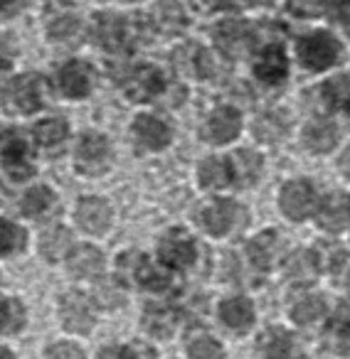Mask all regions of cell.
<instances>
[{
  "label": "cell",
  "mask_w": 350,
  "mask_h": 359,
  "mask_svg": "<svg viewBox=\"0 0 350 359\" xmlns=\"http://www.w3.org/2000/svg\"><path fill=\"white\" fill-rule=\"evenodd\" d=\"M52 202H55V197H52V192L47 187H32L25 195V200H22V207H25L27 215H42Z\"/></svg>",
  "instance_id": "26"
},
{
  "label": "cell",
  "mask_w": 350,
  "mask_h": 359,
  "mask_svg": "<svg viewBox=\"0 0 350 359\" xmlns=\"http://www.w3.org/2000/svg\"><path fill=\"white\" fill-rule=\"evenodd\" d=\"M163 89V76H160V72L155 69V67H138V69L131 72L129 81H126V91H129L131 99H150V96H155L158 91Z\"/></svg>",
  "instance_id": "5"
},
{
  "label": "cell",
  "mask_w": 350,
  "mask_h": 359,
  "mask_svg": "<svg viewBox=\"0 0 350 359\" xmlns=\"http://www.w3.org/2000/svg\"><path fill=\"white\" fill-rule=\"evenodd\" d=\"M281 133H284V126H281L274 116H264V118L257 123V135H259L261 140H276Z\"/></svg>",
  "instance_id": "35"
},
{
  "label": "cell",
  "mask_w": 350,
  "mask_h": 359,
  "mask_svg": "<svg viewBox=\"0 0 350 359\" xmlns=\"http://www.w3.org/2000/svg\"><path fill=\"white\" fill-rule=\"evenodd\" d=\"M109 155V145L101 135L91 133L84 135V140L79 143V150H77V158L84 168H91V165H101Z\"/></svg>",
  "instance_id": "14"
},
{
  "label": "cell",
  "mask_w": 350,
  "mask_h": 359,
  "mask_svg": "<svg viewBox=\"0 0 350 359\" xmlns=\"http://www.w3.org/2000/svg\"><path fill=\"white\" fill-rule=\"evenodd\" d=\"M65 135H67V126H65V121H60V118L42 121V123L35 128V138H37V143H42V145L60 143Z\"/></svg>",
  "instance_id": "25"
},
{
  "label": "cell",
  "mask_w": 350,
  "mask_h": 359,
  "mask_svg": "<svg viewBox=\"0 0 350 359\" xmlns=\"http://www.w3.org/2000/svg\"><path fill=\"white\" fill-rule=\"evenodd\" d=\"M160 259L168 266H188L195 259V249L190 241H165L160 249Z\"/></svg>",
  "instance_id": "19"
},
{
  "label": "cell",
  "mask_w": 350,
  "mask_h": 359,
  "mask_svg": "<svg viewBox=\"0 0 350 359\" xmlns=\"http://www.w3.org/2000/svg\"><path fill=\"white\" fill-rule=\"evenodd\" d=\"M70 269L74 271V276H94V273H99V269H101L99 251L89 249V246H84V249H77L74 256H72Z\"/></svg>",
  "instance_id": "20"
},
{
  "label": "cell",
  "mask_w": 350,
  "mask_h": 359,
  "mask_svg": "<svg viewBox=\"0 0 350 359\" xmlns=\"http://www.w3.org/2000/svg\"><path fill=\"white\" fill-rule=\"evenodd\" d=\"M136 135L145 148H163L170 140V130L158 118H150V116H141L136 121Z\"/></svg>",
  "instance_id": "11"
},
{
  "label": "cell",
  "mask_w": 350,
  "mask_h": 359,
  "mask_svg": "<svg viewBox=\"0 0 350 359\" xmlns=\"http://www.w3.org/2000/svg\"><path fill=\"white\" fill-rule=\"evenodd\" d=\"M345 217H348V200L343 195H330L318 210V222L325 229H333V231L343 229Z\"/></svg>",
  "instance_id": "13"
},
{
  "label": "cell",
  "mask_w": 350,
  "mask_h": 359,
  "mask_svg": "<svg viewBox=\"0 0 350 359\" xmlns=\"http://www.w3.org/2000/svg\"><path fill=\"white\" fill-rule=\"evenodd\" d=\"M340 165H343V172H345V175H348V177H350V150H348V153L343 155V160H340Z\"/></svg>",
  "instance_id": "39"
},
{
  "label": "cell",
  "mask_w": 350,
  "mask_h": 359,
  "mask_svg": "<svg viewBox=\"0 0 350 359\" xmlns=\"http://www.w3.org/2000/svg\"><path fill=\"white\" fill-rule=\"evenodd\" d=\"M11 3H15V0H0V8H6V6H11Z\"/></svg>",
  "instance_id": "42"
},
{
  "label": "cell",
  "mask_w": 350,
  "mask_h": 359,
  "mask_svg": "<svg viewBox=\"0 0 350 359\" xmlns=\"http://www.w3.org/2000/svg\"><path fill=\"white\" fill-rule=\"evenodd\" d=\"M200 177L207 187H225L232 177V163H222V160H207L200 170Z\"/></svg>",
  "instance_id": "21"
},
{
  "label": "cell",
  "mask_w": 350,
  "mask_h": 359,
  "mask_svg": "<svg viewBox=\"0 0 350 359\" xmlns=\"http://www.w3.org/2000/svg\"><path fill=\"white\" fill-rule=\"evenodd\" d=\"M245 3H249V6H261V3H271V0H245Z\"/></svg>",
  "instance_id": "41"
},
{
  "label": "cell",
  "mask_w": 350,
  "mask_h": 359,
  "mask_svg": "<svg viewBox=\"0 0 350 359\" xmlns=\"http://www.w3.org/2000/svg\"><path fill=\"white\" fill-rule=\"evenodd\" d=\"M274 254H276V236L274 234H261L259 239L252 241L249 256H252V261H254V266H259V269L271 266Z\"/></svg>",
  "instance_id": "22"
},
{
  "label": "cell",
  "mask_w": 350,
  "mask_h": 359,
  "mask_svg": "<svg viewBox=\"0 0 350 359\" xmlns=\"http://www.w3.org/2000/svg\"><path fill=\"white\" fill-rule=\"evenodd\" d=\"M129 3H131V0H129Z\"/></svg>",
  "instance_id": "44"
},
{
  "label": "cell",
  "mask_w": 350,
  "mask_h": 359,
  "mask_svg": "<svg viewBox=\"0 0 350 359\" xmlns=\"http://www.w3.org/2000/svg\"><path fill=\"white\" fill-rule=\"evenodd\" d=\"M60 86L67 96H74V99L86 96V91H89V86H91L89 67H86L84 62H70V65L60 72Z\"/></svg>",
  "instance_id": "8"
},
{
  "label": "cell",
  "mask_w": 350,
  "mask_h": 359,
  "mask_svg": "<svg viewBox=\"0 0 350 359\" xmlns=\"http://www.w3.org/2000/svg\"><path fill=\"white\" fill-rule=\"evenodd\" d=\"M50 359H82V352L72 344H57L50 349Z\"/></svg>",
  "instance_id": "37"
},
{
  "label": "cell",
  "mask_w": 350,
  "mask_h": 359,
  "mask_svg": "<svg viewBox=\"0 0 350 359\" xmlns=\"http://www.w3.org/2000/svg\"><path fill=\"white\" fill-rule=\"evenodd\" d=\"M235 205H230V202H217L205 212V226L210 231H215V234H222L235 222Z\"/></svg>",
  "instance_id": "17"
},
{
  "label": "cell",
  "mask_w": 350,
  "mask_h": 359,
  "mask_svg": "<svg viewBox=\"0 0 350 359\" xmlns=\"http://www.w3.org/2000/svg\"><path fill=\"white\" fill-rule=\"evenodd\" d=\"M99 359H134V354L126 347H111V349H104Z\"/></svg>",
  "instance_id": "38"
},
{
  "label": "cell",
  "mask_w": 350,
  "mask_h": 359,
  "mask_svg": "<svg viewBox=\"0 0 350 359\" xmlns=\"http://www.w3.org/2000/svg\"><path fill=\"white\" fill-rule=\"evenodd\" d=\"M67 249H70V234L62 226H52L50 231H45V236H42V254L47 259H60Z\"/></svg>",
  "instance_id": "23"
},
{
  "label": "cell",
  "mask_w": 350,
  "mask_h": 359,
  "mask_svg": "<svg viewBox=\"0 0 350 359\" xmlns=\"http://www.w3.org/2000/svg\"><path fill=\"white\" fill-rule=\"evenodd\" d=\"M0 359H11V357H8V352H6V349H0Z\"/></svg>",
  "instance_id": "43"
},
{
  "label": "cell",
  "mask_w": 350,
  "mask_h": 359,
  "mask_svg": "<svg viewBox=\"0 0 350 359\" xmlns=\"http://www.w3.org/2000/svg\"><path fill=\"white\" fill-rule=\"evenodd\" d=\"M94 35L104 50L119 52L129 45V22L114 13H99L94 20Z\"/></svg>",
  "instance_id": "2"
},
{
  "label": "cell",
  "mask_w": 350,
  "mask_h": 359,
  "mask_svg": "<svg viewBox=\"0 0 350 359\" xmlns=\"http://www.w3.org/2000/svg\"><path fill=\"white\" fill-rule=\"evenodd\" d=\"M6 165L15 177H22L27 175V150L22 143H11V148L6 150Z\"/></svg>",
  "instance_id": "29"
},
{
  "label": "cell",
  "mask_w": 350,
  "mask_h": 359,
  "mask_svg": "<svg viewBox=\"0 0 350 359\" xmlns=\"http://www.w3.org/2000/svg\"><path fill=\"white\" fill-rule=\"evenodd\" d=\"M323 11H328L350 35V0H323Z\"/></svg>",
  "instance_id": "32"
},
{
  "label": "cell",
  "mask_w": 350,
  "mask_h": 359,
  "mask_svg": "<svg viewBox=\"0 0 350 359\" xmlns=\"http://www.w3.org/2000/svg\"><path fill=\"white\" fill-rule=\"evenodd\" d=\"M220 354H222V349L215 339H197V342L190 344L193 359H217Z\"/></svg>",
  "instance_id": "34"
},
{
  "label": "cell",
  "mask_w": 350,
  "mask_h": 359,
  "mask_svg": "<svg viewBox=\"0 0 350 359\" xmlns=\"http://www.w3.org/2000/svg\"><path fill=\"white\" fill-rule=\"evenodd\" d=\"M215 42L225 55L240 57L249 50L252 45V30L242 20H227L215 30Z\"/></svg>",
  "instance_id": "3"
},
{
  "label": "cell",
  "mask_w": 350,
  "mask_h": 359,
  "mask_svg": "<svg viewBox=\"0 0 350 359\" xmlns=\"http://www.w3.org/2000/svg\"><path fill=\"white\" fill-rule=\"evenodd\" d=\"M264 354L266 359H289L291 354V337L281 330H271L264 337Z\"/></svg>",
  "instance_id": "24"
},
{
  "label": "cell",
  "mask_w": 350,
  "mask_h": 359,
  "mask_svg": "<svg viewBox=\"0 0 350 359\" xmlns=\"http://www.w3.org/2000/svg\"><path fill=\"white\" fill-rule=\"evenodd\" d=\"M316 205L313 187L309 182H291L281 192V207L291 219H304Z\"/></svg>",
  "instance_id": "4"
},
{
  "label": "cell",
  "mask_w": 350,
  "mask_h": 359,
  "mask_svg": "<svg viewBox=\"0 0 350 359\" xmlns=\"http://www.w3.org/2000/svg\"><path fill=\"white\" fill-rule=\"evenodd\" d=\"M22 234L18 226L8 224V222H0V254H8V251L18 249Z\"/></svg>",
  "instance_id": "33"
},
{
  "label": "cell",
  "mask_w": 350,
  "mask_h": 359,
  "mask_svg": "<svg viewBox=\"0 0 350 359\" xmlns=\"http://www.w3.org/2000/svg\"><path fill=\"white\" fill-rule=\"evenodd\" d=\"M62 315H65L67 327L86 330L91 325V310H89V305H86V300H82L79 295L67 300L65 308H62Z\"/></svg>",
  "instance_id": "16"
},
{
  "label": "cell",
  "mask_w": 350,
  "mask_h": 359,
  "mask_svg": "<svg viewBox=\"0 0 350 359\" xmlns=\"http://www.w3.org/2000/svg\"><path fill=\"white\" fill-rule=\"evenodd\" d=\"M289 72V62L281 47H266L254 65V74L266 84H279Z\"/></svg>",
  "instance_id": "6"
},
{
  "label": "cell",
  "mask_w": 350,
  "mask_h": 359,
  "mask_svg": "<svg viewBox=\"0 0 350 359\" xmlns=\"http://www.w3.org/2000/svg\"><path fill=\"white\" fill-rule=\"evenodd\" d=\"M304 140L311 150H330L335 143H338V128H335L330 121H316V123H309L304 133Z\"/></svg>",
  "instance_id": "10"
},
{
  "label": "cell",
  "mask_w": 350,
  "mask_h": 359,
  "mask_svg": "<svg viewBox=\"0 0 350 359\" xmlns=\"http://www.w3.org/2000/svg\"><path fill=\"white\" fill-rule=\"evenodd\" d=\"M13 55H15V47L8 40L6 35H0V69H8L13 62Z\"/></svg>",
  "instance_id": "36"
},
{
  "label": "cell",
  "mask_w": 350,
  "mask_h": 359,
  "mask_svg": "<svg viewBox=\"0 0 350 359\" xmlns=\"http://www.w3.org/2000/svg\"><path fill=\"white\" fill-rule=\"evenodd\" d=\"M252 318H254V310H252V305L247 300L237 298V300H227L222 305V320L230 327H245V325L252 323Z\"/></svg>",
  "instance_id": "18"
},
{
  "label": "cell",
  "mask_w": 350,
  "mask_h": 359,
  "mask_svg": "<svg viewBox=\"0 0 350 359\" xmlns=\"http://www.w3.org/2000/svg\"><path fill=\"white\" fill-rule=\"evenodd\" d=\"M323 99L330 109H343L350 104V76L338 74L323 84Z\"/></svg>",
  "instance_id": "15"
},
{
  "label": "cell",
  "mask_w": 350,
  "mask_h": 359,
  "mask_svg": "<svg viewBox=\"0 0 350 359\" xmlns=\"http://www.w3.org/2000/svg\"><path fill=\"white\" fill-rule=\"evenodd\" d=\"M289 273L294 276L296 280L313 278V273H316V261H313V256L306 254V251L296 254L294 259H291V264H289Z\"/></svg>",
  "instance_id": "31"
},
{
  "label": "cell",
  "mask_w": 350,
  "mask_h": 359,
  "mask_svg": "<svg viewBox=\"0 0 350 359\" xmlns=\"http://www.w3.org/2000/svg\"><path fill=\"white\" fill-rule=\"evenodd\" d=\"M323 310H325V305L320 298H306L294 308V320L301 325L313 323V320H318L320 315H323Z\"/></svg>",
  "instance_id": "28"
},
{
  "label": "cell",
  "mask_w": 350,
  "mask_h": 359,
  "mask_svg": "<svg viewBox=\"0 0 350 359\" xmlns=\"http://www.w3.org/2000/svg\"><path fill=\"white\" fill-rule=\"evenodd\" d=\"M237 130H240V114L235 109H217L207 121V138H212L215 143L235 138Z\"/></svg>",
  "instance_id": "9"
},
{
  "label": "cell",
  "mask_w": 350,
  "mask_h": 359,
  "mask_svg": "<svg viewBox=\"0 0 350 359\" xmlns=\"http://www.w3.org/2000/svg\"><path fill=\"white\" fill-rule=\"evenodd\" d=\"M109 207L101 200H84L77 212V222L89 231H101L109 224Z\"/></svg>",
  "instance_id": "12"
},
{
  "label": "cell",
  "mask_w": 350,
  "mask_h": 359,
  "mask_svg": "<svg viewBox=\"0 0 350 359\" xmlns=\"http://www.w3.org/2000/svg\"><path fill=\"white\" fill-rule=\"evenodd\" d=\"M22 310L15 300H3L0 303V332H11L20 325Z\"/></svg>",
  "instance_id": "30"
},
{
  "label": "cell",
  "mask_w": 350,
  "mask_h": 359,
  "mask_svg": "<svg viewBox=\"0 0 350 359\" xmlns=\"http://www.w3.org/2000/svg\"><path fill=\"white\" fill-rule=\"evenodd\" d=\"M8 101L18 111H35L40 106V79L37 76H20L8 89Z\"/></svg>",
  "instance_id": "7"
},
{
  "label": "cell",
  "mask_w": 350,
  "mask_h": 359,
  "mask_svg": "<svg viewBox=\"0 0 350 359\" xmlns=\"http://www.w3.org/2000/svg\"><path fill=\"white\" fill-rule=\"evenodd\" d=\"M296 52H299V60L306 69L311 72H320L328 69L338 62L340 55V42L335 40L330 32L325 30H316L311 35L301 37L299 45H296Z\"/></svg>",
  "instance_id": "1"
},
{
  "label": "cell",
  "mask_w": 350,
  "mask_h": 359,
  "mask_svg": "<svg viewBox=\"0 0 350 359\" xmlns=\"http://www.w3.org/2000/svg\"><path fill=\"white\" fill-rule=\"evenodd\" d=\"M79 32V18L77 15H57L55 20L50 22V37L52 40H70Z\"/></svg>",
  "instance_id": "27"
},
{
  "label": "cell",
  "mask_w": 350,
  "mask_h": 359,
  "mask_svg": "<svg viewBox=\"0 0 350 359\" xmlns=\"http://www.w3.org/2000/svg\"><path fill=\"white\" fill-rule=\"evenodd\" d=\"M205 3H207V6H210V8H217V6H222L225 0H205Z\"/></svg>",
  "instance_id": "40"
}]
</instances>
